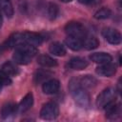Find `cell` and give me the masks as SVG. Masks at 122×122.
I'll return each mask as SVG.
<instances>
[{"label": "cell", "instance_id": "1", "mask_svg": "<svg viewBox=\"0 0 122 122\" xmlns=\"http://www.w3.org/2000/svg\"><path fill=\"white\" fill-rule=\"evenodd\" d=\"M70 90L71 92V95L75 101V103L81 108H88L90 106V95L85 91L84 88L79 87L75 84L74 80L72 79L70 82Z\"/></svg>", "mask_w": 122, "mask_h": 122}, {"label": "cell", "instance_id": "2", "mask_svg": "<svg viewBox=\"0 0 122 122\" xmlns=\"http://www.w3.org/2000/svg\"><path fill=\"white\" fill-rule=\"evenodd\" d=\"M116 97L115 90L112 88H108L104 90L96 99V105L98 108H106L108 105L114 102Z\"/></svg>", "mask_w": 122, "mask_h": 122}, {"label": "cell", "instance_id": "3", "mask_svg": "<svg viewBox=\"0 0 122 122\" xmlns=\"http://www.w3.org/2000/svg\"><path fill=\"white\" fill-rule=\"evenodd\" d=\"M65 30L68 36H72V37H76L79 39H83L84 37L87 36V30L85 27L78 22L68 23L65 27Z\"/></svg>", "mask_w": 122, "mask_h": 122}, {"label": "cell", "instance_id": "4", "mask_svg": "<svg viewBox=\"0 0 122 122\" xmlns=\"http://www.w3.org/2000/svg\"><path fill=\"white\" fill-rule=\"evenodd\" d=\"M59 114V108L53 102L46 103L41 111H40V117L44 120H54L57 118Z\"/></svg>", "mask_w": 122, "mask_h": 122}, {"label": "cell", "instance_id": "5", "mask_svg": "<svg viewBox=\"0 0 122 122\" xmlns=\"http://www.w3.org/2000/svg\"><path fill=\"white\" fill-rule=\"evenodd\" d=\"M20 37L22 43H27L34 47L41 45L43 42V37L36 32H30V31L20 32Z\"/></svg>", "mask_w": 122, "mask_h": 122}, {"label": "cell", "instance_id": "6", "mask_svg": "<svg viewBox=\"0 0 122 122\" xmlns=\"http://www.w3.org/2000/svg\"><path fill=\"white\" fill-rule=\"evenodd\" d=\"M102 35L111 44L117 45V44H120L121 43V34L115 29H112V28H105L102 30Z\"/></svg>", "mask_w": 122, "mask_h": 122}, {"label": "cell", "instance_id": "7", "mask_svg": "<svg viewBox=\"0 0 122 122\" xmlns=\"http://www.w3.org/2000/svg\"><path fill=\"white\" fill-rule=\"evenodd\" d=\"M115 72H116V68L111 62L106 63V64H102L101 66L96 68V73L101 75V76L110 77V76H112Z\"/></svg>", "mask_w": 122, "mask_h": 122}, {"label": "cell", "instance_id": "8", "mask_svg": "<svg viewBox=\"0 0 122 122\" xmlns=\"http://www.w3.org/2000/svg\"><path fill=\"white\" fill-rule=\"evenodd\" d=\"M12 58H13V61L19 65H27L32 59V57L30 55H29L28 53H26L20 50H17V49H15Z\"/></svg>", "mask_w": 122, "mask_h": 122}, {"label": "cell", "instance_id": "9", "mask_svg": "<svg viewBox=\"0 0 122 122\" xmlns=\"http://www.w3.org/2000/svg\"><path fill=\"white\" fill-rule=\"evenodd\" d=\"M59 88H60V83L56 79L48 80L42 86V90L46 94H53L56 92H58Z\"/></svg>", "mask_w": 122, "mask_h": 122}, {"label": "cell", "instance_id": "10", "mask_svg": "<svg viewBox=\"0 0 122 122\" xmlns=\"http://www.w3.org/2000/svg\"><path fill=\"white\" fill-rule=\"evenodd\" d=\"M106 116L109 119H116L120 116L121 113V108H120V104H115L114 102H112V104L108 105L106 108Z\"/></svg>", "mask_w": 122, "mask_h": 122}, {"label": "cell", "instance_id": "11", "mask_svg": "<svg viewBox=\"0 0 122 122\" xmlns=\"http://www.w3.org/2000/svg\"><path fill=\"white\" fill-rule=\"evenodd\" d=\"M75 84L82 88H92L96 84V79L92 75H83L80 78L73 79Z\"/></svg>", "mask_w": 122, "mask_h": 122}, {"label": "cell", "instance_id": "12", "mask_svg": "<svg viewBox=\"0 0 122 122\" xmlns=\"http://www.w3.org/2000/svg\"><path fill=\"white\" fill-rule=\"evenodd\" d=\"M18 109V106L12 102H9L7 104H5L2 109H1V112H0V114H1V117L6 119V118H9L10 116L15 114L16 111Z\"/></svg>", "mask_w": 122, "mask_h": 122}, {"label": "cell", "instance_id": "13", "mask_svg": "<svg viewBox=\"0 0 122 122\" xmlns=\"http://www.w3.org/2000/svg\"><path fill=\"white\" fill-rule=\"evenodd\" d=\"M33 104V95L31 92H28L24 97L23 99L21 100V102L19 103L18 105V110L22 112H27L28 110H30Z\"/></svg>", "mask_w": 122, "mask_h": 122}, {"label": "cell", "instance_id": "14", "mask_svg": "<svg viewBox=\"0 0 122 122\" xmlns=\"http://www.w3.org/2000/svg\"><path fill=\"white\" fill-rule=\"evenodd\" d=\"M90 58L94 63H99V64L110 63L112 61V55H110L109 53H106V52H95V53H92V54H91Z\"/></svg>", "mask_w": 122, "mask_h": 122}, {"label": "cell", "instance_id": "15", "mask_svg": "<svg viewBox=\"0 0 122 122\" xmlns=\"http://www.w3.org/2000/svg\"><path fill=\"white\" fill-rule=\"evenodd\" d=\"M69 67L72 70H84L87 68L88 66V61H86L84 58L81 57H72L70 61H69Z\"/></svg>", "mask_w": 122, "mask_h": 122}, {"label": "cell", "instance_id": "16", "mask_svg": "<svg viewBox=\"0 0 122 122\" xmlns=\"http://www.w3.org/2000/svg\"><path fill=\"white\" fill-rule=\"evenodd\" d=\"M37 63L45 68H52L57 66V61L49 55H40L37 58Z\"/></svg>", "mask_w": 122, "mask_h": 122}, {"label": "cell", "instance_id": "17", "mask_svg": "<svg viewBox=\"0 0 122 122\" xmlns=\"http://www.w3.org/2000/svg\"><path fill=\"white\" fill-rule=\"evenodd\" d=\"M50 52L56 56H64L66 54V49L65 47L59 43V42H53L49 47Z\"/></svg>", "mask_w": 122, "mask_h": 122}, {"label": "cell", "instance_id": "18", "mask_svg": "<svg viewBox=\"0 0 122 122\" xmlns=\"http://www.w3.org/2000/svg\"><path fill=\"white\" fill-rule=\"evenodd\" d=\"M66 45L72 51H79L83 46H82V39L72 37V36H68L65 40Z\"/></svg>", "mask_w": 122, "mask_h": 122}, {"label": "cell", "instance_id": "19", "mask_svg": "<svg viewBox=\"0 0 122 122\" xmlns=\"http://www.w3.org/2000/svg\"><path fill=\"white\" fill-rule=\"evenodd\" d=\"M0 11H2L7 17L13 15V7L10 0H0Z\"/></svg>", "mask_w": 122, "mask_h": 122}, {"label": "cell", "instance_id": "20", "mask_svg": "<svg viewBox=\"0 0 122 122\" xmlns=\"http://www.w3.org/2000/svg\"><path fill=\"white\" fill-rule=\"evenodd\" d=\"M82 46L87 50H94L99 46V41L94 36H91V37L86 36L82 40Z\"/></svg>", "mask_w": 122, "mask_h": 122}, {"label": "cell", "instance_id": "21", "mask_svg": "<svg viewBox=\"0 0 122 122\" xmlns=\"http://www.w3.org/2000/svg\"><path fill=\"white\" fill-rule=\"evenodd\" d=\"M1 70L4 72H6L8 75H10V76H15L19 72L18 68L13 63H11V62H6V63H4L3 66H2V68H1Z\"/></svg>", "mask_w": 122, "mask_h": 122}, {"label": "cell", "instance_id": "22", "mask_svg": "<svg viewBox=\"0 0 122 122\" xmlns=\"http://www.w3.org/2000/svg\"><path fill=\"white\" fill-rule=\"evenodd\" d=\"M47 11H48V16H49V18H50L51 20H52V19H55L56 16L58 15L59 10H58L57 5H55L54 3H49Z\"/></svg>", "mask_w": 122, "mask_h": 122}, {"label": "cell", "instance_id": "23", "mask_svg": "<svg viewBox=\"0 0 122 122\" xmlns=\"http://www.w3.org/2000/svg\"><path fill=\"white\" fill-rule=\"evenodd\" d=\"M112 14V11L110 9L108 8H102L100 10H98L95 13H94V18L96 19H107L111 16Z\"/></svg>", "mask_w": 122, "mask_h": 122}, {"label": "cell", "instance_id": "24", "mask_svg": "<svg viewBox=\"0 0 122 122\" xmlns=\"http://www.w3.org/2000/svg\"><path fill=\"white\" fill-rule=\"evenodd\" d=\"M0 83L3 85H10L11 84L10 76L8 75L6 72H4L2 70H0Z\"/></svg>", "mask_w": 122, "mask_h": 122}, {"label": "cell", "instance_id": "25", "mask_svg": "<svg viewBox=\"0 0 122 122\" xmlns=\"http://www.w3.org/2000/svg\"><path fill=\"white\" fill-rule=\"evenodd\" d=\"M93 0H79V2L80 3H82V4H90V3H92Z\"/></svg>", "mask_w": 122, "mask_h": 122}, {"label": "cell", "instance_id": "26", "mask_svg": "<svg viewBox=\"0 0 122 122\" xmlns=\"http://www.w3.org/2000/svg\"><path fill=\"white\" fill-rule=\"evenodd\" d=\"M61 2H64V3H69V2H71V1H72V0H60Z\"/></svg>", "mask_w": 122, "mask_h": 122}, {"label": "cell", "instance_id": "27", "mask_svg": "<svg viewBox=\"0 0 122 122\" xmlns=\"http://www.w3.org/2000/svg\"><path fill=\"white\" fill-rule=\"evenodd\" d=\"M2 21H3V19H2V15H1V12H0V27L2 26Z\"/></svg>", "mask_w": 122, "mask_h": 122}, {"label": "cell", "instance_id": "28", "mask_svg": "<svg viewBox=\"0 0 122 122\" xmlns=\"http://www.w3.org/2000/svg\"><path fill=\"white\" fill-rule=\"evenodd\" d=\"M1 89H2V84L0 83V91H1Z\"/></svg>", "mask_w": 122, "mask_h": 122}]
</instances>
